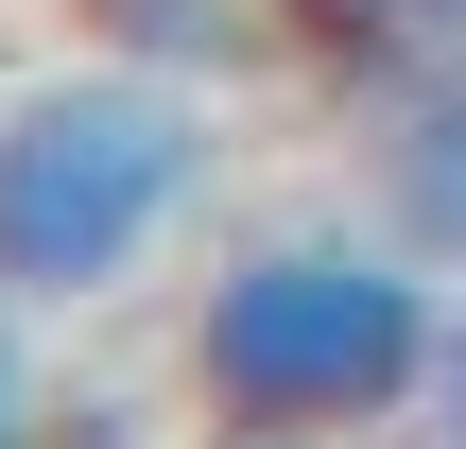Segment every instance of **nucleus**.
Segmentation results:
<instances>
[{
	"label": "nucleus",
	"mask_w": 466,
	"mask_h": 449,
	"mask_svg": "<svg viewBox=\"0 0 466 449\" xmlns=\"http://www.w3.org/2000/svg\"><path fill=\"white\" fill-rule=\"evenodd\" d=\"M52 449H138V433H121V415H104V398H86V415H69V433H52Z\"/></svg>",
	"instance_id": "8"
},
{
	"label": "nucleus",
	"mask_w": 466,
	"mask_h": 449,
	"mask_svg": "<svg viewBox=\"0 0 466 449\" xmlns=\"http://www.w3.org/2000/svg\"><path fill=\"white\" fill-rule=\"evenodd\" d=\"M0 449H52V398H35V346H17V294H0Z\"/></svg>",
	"instance_id": "6"
},
{
	"label": "nucleus",
	"mask_w": 466,
	"mask_h": 449,
	"mask_svg": "<svg viewBox=\"0 0 466 449\" xmlns=\"http://www.w3.org/2000/svg\"><path fill=\"white\" fill-rule=\"evenodd\" d=\"M208 449H311V433H208Z\"/></svg>",
	"instance_id": "9"
},
{
	"label": "nucleus",
	"mask_w": 466,
	"mask_h": 449,
	"mask_svg": "<svg viewBox=\"0 0 466 449\" xmlns=\"http://www.w3.org/2000/svg\"><path fill=\"white\" fill-rule=\"evenodd\" d=\"M208 87H173V69H138V52H104V69H69V87H17L0 104V294L17 311H86V294H121L173 225H190V190H208Z\"/></svg>",
	"instance_id": "2"
},
{
	"label": "nucleus",
	"mask_w": 466,
	"mask_h": 449,
	"mask_svg": "<svg viewBox=\"0 0 466 449\" xmlns=\"http://www.w3.org/2000/svg\"><path fill=\"white\" fill-rule=\"evenodd\" d=\"M380 225L432 277H466V69H415L398 87V121H380Z\"/></svg>",
	"instance_id": "3"
},
{
	"label": "nucleus",
	"mask_w": 466,
	"mask_h": 449,
	"mask_svg": "<svg viewBox=\"0 0 466 449\" xmlns=\"http://www.w3.org/2000/svg\"><path fill=\"white\" fill-rule=\"evenodd\" d=\"M294 35L311 52H346V69H466V0H294Z\"/></svg>",
	"instance_id": "5"
},
{
	"label": "nucleus",
	"mask_w": 466,
	"mask_h": 449,
	"mask_svg": "<svg viewBox=\"0 0 466 449\" xmlns=\"http://www.w3.org/2000/svg\"><path fill=\"white\" fill-rule=\"evenodd\" d=\"M432 433L466 449V311H450V363H432Z\"/></svg>",
	"instance_id": "7"
},
{
	"label": "nucleus",
	"mask_w": 466,
	"mask_h": 449,
	"mask_svg": "<svg viewBox=\"0 0 466 449\" xmlns=\"http://www.w3.org/2000/svg\"><path fill=\"white\" fill-rule=\"evenodd\" d=\"M259 17H277V0H104V52H138V69H173V87H225V69L259 52Z\"/></svg>",
	"instance_id": "4"
},
{
	"label": "nucleus",
	"mask_w": 466,
	"mask_h": 449,
	"mask_svg": "<svg viewBox=\"0 0 466 449\" xmlns=\"http://www.w3.org/2000/svg\"><path fill=\"white\" fill-rule=\"evenodd\" d=\"M432 363H450V311H432V260L398 225H259L190 294V398H208V433L363 449L380 415L432 398Z\"/></svg>",
	"instance_id": "1"
},
{
	"label": "nucleus",
	"mask_w": 466,
	"mask_h": 449,
	"mask_svg": "<svg viewBox=\"0 0 466 449\" xmlns=\"http://www.w3.org/2000/svg\"><path fill=\"white\" fill-rule=\"evenodd\" d=\"M277 17H294V0H277Z\"/></svg>",
	"instance_id": "10"
}]
</instances>
